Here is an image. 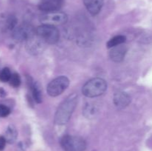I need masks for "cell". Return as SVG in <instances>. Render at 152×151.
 <instances>
[{"label":"cell","instance_id":"6da1fadb","mask_svg":"<svg viewBox=\"0 0 152 151\" xmlns=\"http://www.w3.org/2000/svg\"><path fill=\"white\" fill-rule=\"evenodd\" d=\"M77 98L78 96L76 93H72L59 105L54 118V121L56 124L62 125L69 121L77 106Z\"/></svg>","mask_w":152,"mask_h":151},{"label":"cell","instance_id":"7a4b0ae2","mask_svg":"<svg viewBox=\"0 0 152 151\" xmlns=\"http://www.w3.org/2000/svg\"><path fill=\"white\" fill-rule=\"evenodd\" d=\"M107 90V83L100 78H94L83 85L82 92L86 97L94 98L103 94Z\"/></svg>","mask_w":152,"mask_h":151},{"label":"cell","instance_id":"3957f363","mask_svg":"<svg viewBox=\"0 0 152 151\" xmlns=\"http://www.w3.org/2000/svg\"><path fill=\"white\" fill-rule=\"evenodd\" d=\"M36 33L46 44H53L59 41V32L57 28L53 25H41L37 28Z\"/></svg>","mask_w":152,"mask_h":151},{"label":"cell","instance_id":"277c9868","mask_svg":"<svg viewBox=\"0 0 152 151\" xmlns=\"http://www.w3.org/2000/svg\"><path fill=\"white\" fill-rule=\"evenodd\" d=\"M61 146L64 151H85L86 143L82 138L66 135L61 139Z\"/></svg>","mask_w":152,"mask_h":151},{"label":"cell","instance_id":"5b68a950","mask_svg":"<svg viewBox=\"0 0 152 151\" xmlns=\"http://www.w3.org/2000/svg\"><path fill=\"white\" fill-rule=\"evenodd\" d=\"M70 81L67 77L59 76L52 80L47 87V92L52 97H56L62 94L69 86Z\"/></svg>","mask_w":152,"mask_h":151},{"label":"cell","instance_id":"8992f818","mask_svg":"<svg viewBox=\"0 0 152 151\" xmlns=\"http://www.w3.org/2000/svg\"><path fill=\"white\" fill-rule=\"evenodd\" d=\"M39 19L42 25L55 26V25H60L66 23L68 21V16L63 12H49L42 15Z\"/></svg>","mask_w":152,"mask_h":151},{"label":"cell","instance_id":"52a82bcc","mask_svg":"<svg viewBox=\"0 0 152 151\" xmlns=\"http://www.w3.org/2000/svg\"><path fill=\"white\" fill-rule=\"evenodd\" d=\"M36 34V30L30 25H22L13 30V38L19 41H27Z\"/></svg>","mask_w":152,"mask_h":151},{"label":"cell","instance_id":"ba28073f","mask_svg":"<svg viewBox=\"0 0 152 151\" xmlns=\"http://www.w3.org/2000/svg\"><path fill=\"white\" fill-rule=\"evenodd\" d=\"M46 43L41 39L37 33L26 41V48L28 53L37 55L42 53L45 47Z\"/></svg>","mask_w":152,"mask_h":151},{"label":"cell","instance_id":"9c48e42d","mask_svg":"<svg viewBox=\"0 0 152 151\" xmlns=\"http://www.w3.org/2000/svg\"><path fill=\"white\" fill-rule=\"evenodd\" d=\"M64 0H40L39 9L45 13L58 11L62 6Z\"/></svg>","mask_w":152,"mask_h":151},{"label":"cell","instance_id":"30bf717a","mask_svg":"<svg viewBox=\"0 0 152 151\" xmlns=\"http://www.w3.org/2000/svg\"><path fill=\"white\" fill-rule=\"evenodd\" d=\"M127 50V47L126 46H123L122 44L112 47L109 53L110 58L111 60L115 62H122L126 56Z\"/></svg>","mask_w":152,"mask_h":151},{"label":"cell","instance_id":"8fae6325","mask_svg":"<svg viewBox=\"0 0 152 151\" xmlns=\"http://www.w3.org/2000/svg\"><path fill=\"white\" fill-rule=\"evenodd\" d=\"M88 11L93 16L100 12L103 5V0H83Z\"/></svg>","mask_w":152,"mask_h":151},{"label":"cell","instance_id":"7c38bea8","mask_svg":"<svg viewBox=\"0 0 152 151\" xmlns=\"http://www.w3.org/2000/svg\"><path fill=\"white\" fill-rule=\"evenodd\" d=\"M131 102L130 96L125 92H117L114 94V102L116 107L123 109L127 107Z\"/></svg>","mask_w":152,"mask_h":151},{"label":"cell","instance_id":"4fadbf2b","mask_svg":"<svg viewBox=\"0 0 152 151\" xmlns=\"http://www.w3.org/2000/svg\"><path fill=\"white\" fill-rule=\"evenodd\" d=\"M17 134V130H16V127L13 125H9L5 131V136H4V138H5L7 143L13 144L14 143L15 141L16 140Z\"/></svg>","mask_w":152,"mask_h":151},{"label":"cell","instance_id":"5bb4252c","mask_svg":"<svg viewBox=\"0 0 152 151\" xmlns=\"http://www.w3.org/2000/svg\"><path fill=\"white\" fill-rule=\"evenodd\" d=\"M126 37L125 36H116L111 38L109 41L107 42V47L108 48H112V47H116V46L123 44V43L126 42Z\"/></svg>","mask_w":152,"mask_h":151},{"label":"cell","instance_id":"9a60e30c","mask_svg":"<svg viewBox=\"0 0 152 151\" xmlns=\"http://www.w3.org/2000/svg\"><path fill=\"white\" fill-rule=\"evenodd\" d=\"M31 91H32L33 97H34V100L37 103L42 102V90L40 89V87L38 83L35 82L31 84Z\"/></svg>","mask_w":152,"mask_h":151},{"label":"cell","instance_id":"2e32d148","mask_svg":"<svg viewBox=\"0 0 152 151\" xmlns=\"http://www.w3.org/2000/svg\"><path fill=\"white\" fill-rule=\"evenodd\" d=\"M11 76L12 73L9 68H3V69H1V71H0V81H2V82H7V81H10Z\"/></svg>","mask_w":152,"mask_h":151},{"label":"cell","instance_id":"e0dca14e","mask_svg":"<svg viewBox=\"0 0 152 151\" xmlns=\"http://www.w3.org/2000/svg\"><path fill=\"white\" fill-rule=\"evenodd\" d=\"M9 82H10V84L12 86V87H19L21 84V78L19 74L16 73H14L12 74Z\"/></svg>","mask_w":152,"mask_h":151},{"label":"cell","instance_id":"ac0fdd59","mask_svg":"<svg viewBox=\"0 0 152 151\" xmlns=\"http://www.w3.org/2000/svg\"><path fill=\"white\" fill-rule=\"evenodd\" d=\"M16 22H17V20H16V19L14 16H10L7 19V22H6V26H7V29L14 30L16 25Z\"/></svg>","mask_w":152,"mask_h":151},{"label":"cell","instance_id":"d6986e66","mask_svg":"<svg viewBox=\"0 0 152 151\" xmlns=\"http://www.w3.org/2000/svg\"><path fill=\"white\" fill-rule=\"evenodd\" d=\"M10 110L7 106L4 105H0V117H7L10 114Z\"/></svg>","mask_w":152,"mask_h":151},{"label":"cell","instance_id":"ffe728a7","mask_svg":"<svg viewBox=\"0 0 152 151\" xmlns=\"http://www.w3.org/2000/svg\"><path fill=\"white\" fill-rule=\"evenodd\" d=\"M6 142H7V141H6L4 136H0V151H2L4 149Z\"/></svg>","mask_w":152,"mask_h":151},{"label":"cell","instance_id":"44dd1931","mask_svg":"<svg viewBox=\"0 0 152 151\" xmlns=\"http://www.w3.org/2000/svg\"><path fill=\"white\" fill-rule=\"evenodd\" d=\"M0 71H1V64H0Z\"/></svg>","mask_w":152,"mask_h":151}]
</instances>
